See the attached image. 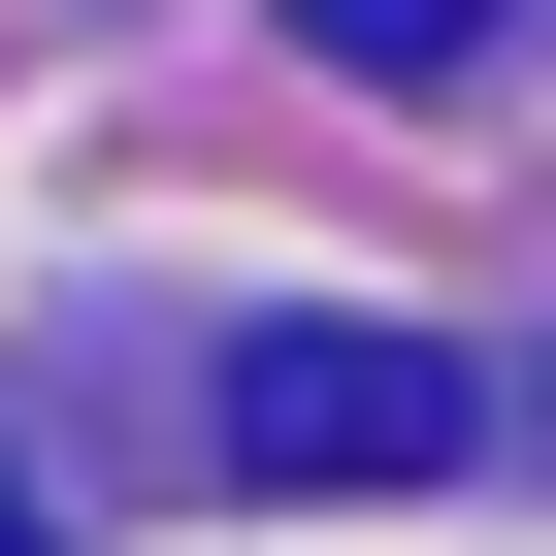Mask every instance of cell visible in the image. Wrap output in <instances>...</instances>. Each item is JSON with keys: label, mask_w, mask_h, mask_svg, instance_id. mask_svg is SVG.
<instances>
[{"label": "cell", "mask_w": 556, "mask_h": 556, "mask_svg": "<svg viewBox=\"0 0 556 556\" xmlns=\"http://www.w3.org/2000/svg\"><path fill=\"white\" fill-rule=\"evenodd\" d=\"M295 34H328V66H491L523 0H295Z\"/></svg>", "instance_id": "cell-2"}, {"label": "cell", "mask_w": 556, "mask_h": 556, "mask_svg": "<svg viewBox=\"0 0 556 556\" xmlns=\"http://www.w3.org/2000/svg\"><path fill=\"white\" fill-rule=\"evenodd\" d=\"M0 556H66V491H34V458H0Z\"/></svg>", "instance_id": "cell-3"}, {"label": "cell", "mask_w": 556, "mask_h": 556, "mask_svg": "<svg viewBox=\"0 0 556 556\" xmlns=\"http://www.w3.org/2000/svg\"><path fill=\"white\" fill-rule=\"evenodd\" d=\"M458 458V361L426 328H262L229 361V491H426Z\"/></svg>", "instance_id": "cell-1"}]
</instances>
